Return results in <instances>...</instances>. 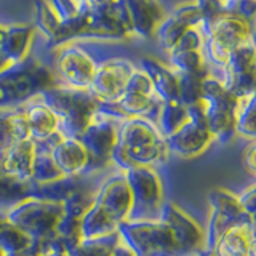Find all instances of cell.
Instances as JSON below:
<instances>
[{"mask_svg":"<svg viewBox=\"0 0 256 256\" xmlns=\"http://www.w3.org/2000/svg\"><path fill=\"white\" fill-rule=\"evenodd\" d=\"M214 256H256L254 222L237 224L224 234L213 248Z\"/></svg>","mask_w":256,"mask_h":256,"instance_id":"obj_21","label":"cell"},{"mask_svg":"<svg viewBox=\"0 0 256 256\" xmlns=\"http://www.w3.org/2000/svg\"><path fill=\"white\" fill-rule=\"evenodd\" d=\"M198 29L204 36L213 37L230 52L250 40H254V24L230 10H224L214 20L202 24Z\"/></svg>","mask_w":256,"mask_h":256,"instance_id":"obj_13","label":"cell"},{"mask_svg":"<svg viewBox=\"0 0 256 256\" xmlns=\"http://www.w3.org/2000/svg\"><path fill=\"white\" fill-rule=\"evenodd\" d=\"M204 34L198 28H189L180 38L173 52H202ZM170 54V53H168Z\"/></svg>","mask_w":256,"mask_h":256,"instance_id":"obj_41","label":"cell"},{"mask_svg":"<svg viewBox=\"0 0 256 256\" xmlns=\"http://www.w3.org/2000/svg\"><path fill=\"white\" fill-rule=\"evenodd\" d=\"M61 24V18L53 10L48 0H34V28L37 30V36L46 40V44H52Z\"/></svg>","mask_w":256,"mask_h":256,"instance_id":"obj_29","label":"cell"},{"mask_svg":"<svg viewBox=\"0 0 256 256\" xmlns=\"http://www.w3.org/2000/svg\"><path fill=\"white\" fill-rule=\"evenodd\" d=\"M166 64L176 74H212L202 52H172L170 54H166Z\"/></svg>","mask_w":256,"mask_h":256,"instance_id":"obj_31","label":"cell"},{"mask_svg":"<svg viewBox=\"0 0 256 256\" xmlns=\"http://www.w3.org/2000/svg\"><path fill=\"white\" fill-rule=\"evenodd\" d=\"M94 204L104 208L117 224L128 220L132 213L133 198L124 172L114 168L110 173L102 176L94 194Z\"/></svg>","mask_w":256,"mask_h":256,"instance_id":"obj_12","label":"cell"},{"mask_svg":"<svg viewBox=\"0 0 256 256\" xmlns=\"http://www.w3.org/2000/svg\"><path fill=\"white\" fill-rule=\"evenodd\" d=\"M60 85L50 64L29 56L0 72V109L20 108L28 100Z\"/></svg>","mask_w":256,"mask_h":256,"instance_id":"obj_2","label":"cell"},{"mask_svg":"<svg viewBox=\"0 0 256 256\" xmlns=\"http://www.w3.org/2000/svg\"><path fill=\"white\" fill-rule=\"evenodd\" d=\"M134 68V62L125 58H118V56L98 61L88 92L100 102H116L124 94L128 77H130Z\"/></svg>","mask_w":256,"mask_h":256,"instance_id":"obj_10","label":"cell"},{"mask_svg":"<svg viewBox=\"0 0 256 256\" xmlns=\"http://www.w3.org/2000/svg\"><path fill=\"white\" fill-rule=\"evenodd\" d=\"M32 181H20L0 168V214H5L14 205L32 197Z\"/></svg>","mask_w":256,"mask_h":256,"instance_id":"obj_26","label":"cell"},{"mask_svg":"<svg viewBox=\"0 0 256 256\" xmlns=\"http://www.w3.org/2000/svg\"><path fill=\"white\" fill-rule=\"evenodd\" d=\"M214 76L236 98L256 93V48L250 40L230 52L228 62Z\"/></svg>","mask_w":256,"mask_h":256,"instance_id":"obj_9","label":"cell"},{"mask_svg":"<svg viewBox=\"0 0 256 256\" xmlns=\"http://www.w3.org/2000/svg\"><path fill=\"white\" fill-rule=\"evenodd\" d=\"M149 77L154 93L160 101L178 100V76L166 62L152 56H142L136 64Z\"/></svg>","mask_w":256,"mask_h":256,"instance_id":"obj_20","label":"cell"},{"mask_svg":"<svg viewBox=\"0 0 256 256\" xmlns=\"http://www.w3.org/2000/svg\"><path fill=\"white\" fill-rule=\"evenodd\" d=\"M240 205H242L244 212L250 216V218H254V212H256V184L252 182L250 186L244 188V190H240L237 194Z\"/></svg>","mask_w":256,"mask_h":256,"instance_id":"obj_44","label":"cell"},{"mask_svg":"<svg viewBox=\"0 0 256 256\" xmlns=\"http://www.w3.org/2000/svg\"><path fill=\"white\" fill-rule=\"evenodd\" d=\"M130 21L132 37L150 40L156 29L166 16V8L162 0H124Z\"/></svg>","mask_w":256,"mask_h":256,"instance_id":"obj_14","label":"cell"},{"mask_svg":"<svg viewBox=\"0 0 256 256\" xmlns=\"http://www.w3.org/2000/svg\"><path fill=\"white\" fill-rule=\"evenodd\" d=\"M188 29L189 28L181 20H178L173 13L168 12L166 16L162 20V22L158 24V28L156 29V34L152 38L157 42L160 50L165 54H168L174 50L176 45L180 42V38Z\"/></svg>","mask_w":256,"mask_h":256,"instance_id":"obj_30","label":"cell"},{"mask_svg":"<svg viewBox=\"0 0 256 256\" xmlns=\"http://www.w3.org/2000/svg\"><path fill=\"white\" fill-rule=\"evenodd\" d=\"M165 141L168 150H170V156L174 154L184 158H194L202 156L214 142L210 132L198 128L197 125L189 122V118L181 128H178L170 136H166Z\"/></svg>","mask_w":256,"mask_h":256,"instance_id":"obj_16","label":"cell"},{"mask_svg":"<svg viewBox=\"0 0 256 256\" xmlns=\"http://www.w3.org/2000/svg\"><path fill=\"white\" fill-rule=\"evenodd\" d=\"M50 152L54 164L58 165L64 176L88 174L90 156L78 138H68L61 134Z\"/></svg>","mask_w":256,"mask_h":256,"instance_id":"obj_17","label":"cell"},{"mask_svg":"<svg viewBox=\"0 0 256 256\" xmlns=\"http://www.w3.org/2000/svg\"><path fill=\"white\" fill-rule=\"evenodd\" d=\"M120 122L122 120L109 116L100 106L93 112L90 124L78 138L90 156L88 174L102 173L112 168V154L118 141Z\"/></svg>","mask_w":256,"mask_h":256,"instance_id":"obj_7","label":"cell"},{"mask_svg":"<svg viewBox=\"0 0 256 256\" xmlns=\"http://www.w3.org/2000/svg\"><path fill=\"white\" fill-rule=\"evenodd\" d=\"M0 256H5V254H4V252H2V250H0Z\"/></svg>","mask_w":256,"mask_h":256,"instance_id":"obj_52","label":"cell"},{"mask_svg":"<svg viewBox=\"0 0 256 256\" xmlns=\"http://www.w3.org/2000/svg\"><path fill=\"white\" fill-rule=\"evenodd\" d=\"M118 240L120 234L117 230L106 237L82 238L76 246H72L68 252L70 256H112Z\"/></svg>","mask_w":256,"mask_h":256,"instance_id":"obj_33","label":"cell"},{"mask_svg":"<svg viewBox=\"0 0 256 256\" xmlns=\"http://www.w3.org/2000/svg\"><path fill=\"white\" fill-rule=\"evenodd\" d=\"M186 122H188V106H184L180 100L160 102L156 117V125L165 138L174 133Z\"/></svg>","mask_w":256,"mask_h":256,"instance_id":"obj_27","label":"cell"},{"mask_svg":"<svg viewBox=\"0 0 256 256\" xmlns=\"http://www.w3.org/2000/svg\"><path fill=\"white\" fill-rule=\"evenodd\" d=\"M230 12L240 14L246 21L254 24V13H256V0H234L230 6Z\"/></svg>","mask_w":256,"mask_h":256,"instance_id":"obj_45","label":"cell"},{"mask_svg":"<svg viewBox=\"0 0 256 256\" xmlns=\"http://www.w3.org/2000/svg\"><path fill=\"white\" fill-rule=\"evenodd\" d=\"M237 224H240V222L230 220V218H226V216H222L220 213L210 210L206 228L204 229L205 230V250L206 252H213V248L216 246V244H218V240L224 234H226L230 228L237 226Z\"/></svg>","mask_w":256,"mask_h":256,"instance_id":"obj_35","label":"cell"},{"mask_svg":"<svg viewBox=\"0 0 256 256\" xmlns=\"http://www.w3.org/2000/svg\"><path fill=\"white\" fill-rule=\"evenodd\" d=\"M112 256H138V254H136L133 252V248L128 245L122 237H120V240H118L116 248H114V253H112Z\"/></svg>","mask_w":256,"mask_h":256,"instance_id":"obj_47","label":"cell"},{"mask_svg":"<svg viewBox=\"0 0 256 256\" xmlns=\"http://www.w3.org/2000/svg\"><path fill=\"white\" fill-rule=\"evenodd\" d=\"M26 138H29V132L21 108L0 109V156L16 141Z\"/></svg>","mask_w":256,"mask_h":256,"instance_id":"obj_22","label":"cell"},{"mask_svg":"<svg viewBox=\"0 0 256 256\" xmlns=\"http://www.w3.org/2000/svg\"><path fill=\"white\" fill-rule=\"evenodd\" d=\"M170 13H173L176 18L181 20L188 28H200L202 26V14L197 10L194 2H184L172 8Z\"/></svg>","mask_w":256,"mask_h":256,"instance_id":"obj_40","label":"cell"},{"mask_svg":"<svg viewBox=\"0 0 256 256\" xmlns=\"http://www.w3.org/2000/svg\"><path fill=\"white\" fill-rule=\"evenodd\" d=\"M10 66H13V64L6 60V56H5L2 52H0V72H4L5 69H8Z\"/></svg>","mask_w":256,"mask_h":256,"instance_id":"obj_48","label":"cell"},{"mask_svg":"<svg viewBox=\"0 0 256 256\" xmlns=\"http://www.w3.org/2000/svg\"><path fill=\"white\" fill-rule=\"evenodd\" d=\"M62 22L76 20L85 8V0H48Z\"/></svg>","mask_w":256,"mask_h":256,"instance_id":"obj_38","label":"cell"},{"mask_svg":"<svg viewBox=\"0 0 256 256\" xmlns=\"http://www.w3.org/2000/svg\"><path fill=\"white\" fill-rule=\"evenodd\" d=\"M60 120V133L68 138H80L98 109L100 101L88 90H76L54 85L38 94Z\"/></svg>","mask_w":256,"mask_h":256,"instance_id":"obj_3","label":"cell"},{"mask_svg":"<svg viewBox=\"0 0 256 256\" xmlns=\"http://www.w3.org/2000/svg\"><path fill=\"white\" fill-rule=\"evenodd\" d=\"M208 204H210L212 212L220 213L240 224L254 222V218H250V216L244 212L236 192H232L226 188H213L208 192Z\"/></svg>","mask_w":256,"mask_h":256,"instance_id":"obj_24","label":"cell"},{"mask_svg":"<svg viewBox=\"0 0 256 256\" xmlns=\"http://www.w3.org/2000/svg\"><path fill=\"white\" fill-rule=\"evenodd\" d=\"M254 108H256V93L237 98V104L234 109L236 136H240V138H244L246 141L256 140Z\"/></svg>","mask_w":256,"mask_h":256,"instance_id":"obj_28","label":"cell"},{"mask_svg":"<svg viewBox=\"0 0 256 256\" xmlns=\"http://www.w3.org/2000/svg\"><path fill=\"white\" fill-rule=\"evenodd\" d=\"M198 256H214V253H213V252H206V250H205V252L200 253Z\"/></svg>","mask_w":256,"mask_h":256,"instance_id":"obj_50","label":"cell"},{"mask_svg":"<svg viewBox=\"0 0 256 256\" xmlns=\"http://www.w3.org/2000/svg\"><path fill=\"white\" fill-rule=\"evenodd\" d=\"M37 144V142H36ZM62 173L54 164L50 149L37 144V154L34 160V170H32V182L36 184H48L62 178Z\"/></svg>","mask_w":256,"mask_h":256,"instance_id":"obj_34","label":"cell"},{"mask_svg":"<svg viewBox=\"0 0 256 256\" xmlns=\"http://www.w3.org/2000/svg\"><path fill=\"white\" fill-rule=\"evenodd\" d=\"M4 216L32 240H46L56 234V226L62 216V204L29 197Z\"/></svg>","mask_w":256,"mask_h":256,"instance_id":"obj_6","label":"cell"},{"mask_svg":"<svg viewBox=\"0 0 256 256\" xmlns=\"http://www.w3.org/2000/svg\"><path fill=\"white\" fill-rule=\"evenodd\" d=\"M4 30H5V26L4 24H0V40H2V37H4Z\"/></svg>","mask_w":256,"mask_h":256,"instance_id":"obj_51","label":"cell"},{"mask_svg":"<svg viewBox=\"0 0 256 256\" xmlns=\"http://www.w3.org/2000/svg\"><path fill=\"white\" fill-rule=\"evenodd\" d=\"M170 157L165 136L154 120L133 117L118 125V141L112 154V168L126 172L133 166H150L166 164Z\"/></svg>","mask_w":256,"mask_h":256,"instance_id":"obj_1","label":"cell"},{"mask_svg":"<svg viewBox=\"0 0 256 256\" xmlns=\"http://www.w3.org/2000/svg\"><path fill=\"white\" fill-rule=\"evenodd\" d=\"M32 240L29 236L24 234L12 222H8L4 214H0V250L5 256L20 254L32 245Z\"/></svg>","mask_w":256,"mask_h":256,"instance_id":"obj_32","label":"cell"},{"mask_svg":"<svg viewBox=\"0 0 256 256\" xmlns=\"http://www.w3.org/2000/svg\"><path fill=\"white\" fill-rule=\"evenodd\" d=\"M176 76H178V100L184 106H190V104H196L202 100V84L206 76H197V74H176Z\"/></svg>","mask_w":256,"mask_h":256,"instance_id":"obj_36","label":"cell"},{"mask_svg":"<svg viewBox=\"0 0 256 256\" xmlns=\"http://www.w3.org/2000/svg\"><path fill=\"white\" fill-rule=\"evenodd\" d=\"M125 92L130 93H140V94H148V96H156L154 88H152V84L149 77L146 76V72L141 70L138 66L133 69V72L128 77V82L125 86Z\"/></svg>","mask_w":256,"mask_h":256,"instance_id":"obj_39","label":"cell"},{"mask_svg":"<svg viewBox=\"0 0 256 256\" xmlns=\"http://www.w3.org/2000/svg\"><path fill=\"white\" fill-rule=\"evenodd\" d=\"M158 220L164 221L172 230L182 256H198L205 252L204 228L174 202L165 200Z\"/></svg>","mask_w":256,"mask_h":256,"instance_id":"obj_11","label":"cell"},{"mask_svg":"<svg viewBox=\"0 0 256 256\" xmlns=\"http://www.w3.org/2000/svg\"><path fill=\"white\" fill-rule=\"evenodd\" d=\"M160 101L157 96H148V94H140V93H130L124 92V94L114 102L117 109L122 112L125 118H133V117H142L154 120L157 117Z\"/></svg>","mask_w":256,"mask_h":256,"instance_id":"obj_23","label":"cell"},{"mask_svg":"<svg viewBox=\"0 0 256 256\" xmlns=\"http://www.w3.org/2000/svg\"><path fill=\"white\" fill-rule=\"evenodd\" d=\"M53 53L48 62L60 85L88 90L94 76L98 60L84 42H69L50 50Z\"/></svg>","mask_w":256,"mask_h":256,"instance_id":"obj_4","label":"cell"},{"mask_svg":"<svg viewBox=\"0 0 256 256\" xmlns=\"http://www.w3.org/2000/svg\"><path fill=\"white\" fill-rule=\"evenodd\" d=\"M221 2H222V5H224V8H226V10H230L232 2H234V0H221Z\"/></svg>","mask_w":256,"mask_h":256,"instance_id":"obj_49","label":"cell"},{"mask_svg":"<svg viewBox=\"0 0 256 256\" xmlns=\"http://www.w3.org/2000/svg\"><path fill=\"white\" fill-rule=\"evenodd\" d=\"M40 256H70L66 245L58 237L40 240Z\"/></svg>","mask_w":256,"mask_h":256,"instance_id":"obj_43","label":"cell"},{"mask_svg":"<svg viewBox=\"0 0 256 256\" xmlns=\"http://www.w3.org/2000/svg\"><path fill=\"white\" fill-rule=\"evenodd\" d=\"M21 112L24 116L29 132V138L36 142H44L52 136L60 133V120L54 112L46 106L40 96L28 100L21 104Z\"/></svg>","mask_w":256,"mask_h":256,"instance_id":"obj_15","label":"cell"},{"mask_svg":"<svg viewBox=\"0 0 256 256\" xmlns=\"http://www.w3.org/2000/svg\"><path fill=\"white\" fill-rule=\"evenodd\" d=\"M117 230L138 256H182L172 230L160 220L124 221Z\"/></svg>","mask_w":256,"mask_h":256,"instance_id":"obj_8","label":"cell"},{"mask_svg":"<svg viewBox=\"0 0 256 256\" xmlns=\"http://www.w3.org/2000/svg\"><path fill=\"white\" fill-rule=\"evenodd\" d=\"M132 190L133 206L126 221L158 220L165 204V186L158 172L150 166H133L124 172Z\"/></svg>","mask_w":256,"mask_h":256,"instance_id":"obj_5","label":"cell"},{"mask_svg":"<svg viewBox=\"0 0 256 256\" xmlns=\"http://www.w3.org/2000/svg\"><path fill=\"white\" fill-rule=\"evenodd\" d=\"M254 156H256V142L254 141H248L246 148L242 152V162H244V166L246 168L250 174H256V170H254Z\"/></svg>","mask_w":256,"mask_h":256,"instance_id":"obj_46","label":"cell"},{"mask_svg":"<svg viewBox=\"0 0 256 256\" xmlns=\"http://www.w3.org/2000/svg\"><path fill=\"white\" fill-rule=\"evenodd\" d=\"M118 224L114 221V218L101 208L100 205H93L88 208L86 213L80 218V232L82 238H98L106 237L109 234L117 232Z\"/></svg>","mask_w":256,"mask_h":256,"instance_id":"obj_25","label":"cell"},{"mask_svg":"<svg viewBox=\"0 0 256 256\" xmlns=\"http://www.w3.org/2000/svg\"><path fill=\"white\" fill-rule=\"evenodd\" d=\"M37 37V30L30 22H12L6 24L4 37L0 40V52L12 64L26 61Z\"/></svg>","mask_w":256,"mask_h":256,"instance_id":"obj_18","label":"cell"},{"mask_svg":"<svg viewBox=\"0 0 256 256\" xmlns=\"http://www.w3.org/2000/svg\"><path fill=\"white\" fill-rule=\"evenodd\" d=\"M37 154V144L30 138L16 141L0 156V168L20 181H32V170Z\"/></svg>","mask_w":256,"mask_h":256,"instance_id":"obj_19","label":"cell"},{"mask_svg":"<svg viewBox=\"0 0 256 256\" xmlns=\"http://www.w3.org/2000/svg\"><path fill=\"white\" fill-rule=\"evenodd\" d=\"M196 4L197 10L202 14V24L210 22L216 16L221 14L226 8H224L221 0H192Z\"/></svg>","mask_w":256,"mask_h":256,"instance_id":"obj_42","label":"cell"},{"mask_svg":"<svg viewBox=\"0 0 256 256\" xmlns=\"http://www.w3.org/2000/svg\"><path fill=\"white\" fill-rule=\"evenodd\" d=\"M56 237L66 245L68 250H70L72 246H76L80 240H82V232H80V220L74 218V216L64 214L61 216V220L56 226Z\"/></svg>","mask_w":256,"mask_h":256,"instance_id":"obj_37","label":"cell"}]
</instances>
